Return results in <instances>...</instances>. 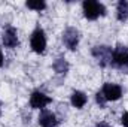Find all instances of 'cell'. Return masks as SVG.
<instances>
[{
	"label": "cell",
	"mask_w": 128,
	"mask_h": 127,
	"mask_svg": "<svg viewBox=\"0 0 128 127\" xmlns=\"http://www.w3.org/2000/svg\"><path fill=\"white\" fill-rule=\"evenodd\" d=\"M110 66L122 73H128V48L125 45H116V48H113Z\"/></svg>",
	"instance_id": "1"
},
{
	"label": "cell",
	"mask_w": 128,
	"mask_h": 127,
	"mask_svg": "<svg viewBox=\"0 0 128 127\" xmlns=\"http://www.w3.org/2000/svg\"><path fill=\"white\" fill-rule=\"evenodd\" d=\"M82 11H84L85 18L90 21H94L98 17L106 15V6L96 0H85L82 3Z\"/></svg>",
	"instance_id": "2"
},
{
	"label": "cell",
	"mask_w": 128,
	"mask_h": 127,
	"mask_svg": "<svg viewBox=\"0 0 128 127\" xmlns=\"http://www.w3.org/2000/svg\"><path fill=\"white\" fill-rule=\"evenodd\" d=\"M112 52H113V49L110 46H107V45H97L91 51L92 57L96 58L97 63L101 67L110 66V63H112Z\"/></svg>",
	"instance_id": "3"
},
{
	"label": "cell",
	"mask_w": 128,
	"mask_h": 127,
	"mask_svg": "<svg viewBox=\"0 0 128 127\" xmlns=\"http://www.w3.org/2000/svg\"><path fill=\"white\" fill-rule=\"evenodd\" d=\"M30 46L36 54H43L46 48V36L40 27H36L30 36Z\"/></svg>",
	"instance_id": "4"
},
{
	"label": "cell",
	"mask_w": 128,
	"mask_h": 127,
	"mask_svg": "<svg viewBox=\"0 0 128 127\" xmlns=\"http://www.w3.org/2000/svg\"><path fill=\"white\" fill-rule=\"evenodd\" d=\"M63 43L70 51H76L79 45V32L74 27H67L63 32Z\"/></svg>",
	"instance_id": "5"
},
{
	"label": "cell",
	"mask_w": 128,
	"mask_h": 127,
	"mask_svg": "<svg viewBox=\"0 0 128 127\" xmlns=\"http://www.w3.org/2000/svg\"><path fill=\"white\" fill-rule=\"evenodd\" d=\"M101 94L106 99V102H115L122 97V87L113 82H106L101 88Z\"/></svg>",
	"instance_id": "6"
},
{
	"label": "cell",
	"mask_w": 128,
	"mask_h": 127,
	"mask_svg": "<svg viewBox=\"0 0 128 127\" xmlns=\"http://www.w3.org/2000/svg\"><path fill=\"white\" fill-rule=\"evenodd\" d=\"M52 102V99L49 97V96H46L45 93H42V91H39V90H36V91H33L32 96H30V106H32L33 109H45V106L46 105H49Z\"/></svg>",
	"instance_id": "7"
},
{
	"label": "cell",
	"mask_w": 128,
	"mask_h": 127,
	"mask_svg": "<svg viewBox=\"0 0 128 127\" xmlns=\"http://www.w3.org/2000/svg\"><path fill=\"white\" fill-rule=\"evenodd\" d=\"M39 124L42 127H58L57 115L48 109H42L39 115Z\"/></svg>",
	"instance_id": "8"
},
{
	"label": "cell",
	"mask_w": 128,
	"mask_h": 127,
	"mask_svg": "<svg viewBox=\"0 0 128 127\" xmlns=\"http://www.w3.org/2000/svg\"><path fill=\"white\" fill-rule=\"evenodd\" d=\"M2 40H3V45L6 48H15V46H18V33H16V30L14 27H8L4 30V33H3Z\"/></svg>",
	"instance_id": "9"
},
{
	"label": "cell",
	"mask_w": 128,
	"mask_h": 127,
	"mask_svg": "<svg viewBox=\"0 0 128 127\" xmlns=\"http://www.w3.org/2000/svg\"><path fill=\"white\" fill-rule=\"evenodd\" d=\"M70 102H72V106H74V108L80 109V108H84V106L86 105V102H88V97H86V94H85L84 91H79V90H76V91H73V93H72Z\"/></svg>",
	"instance_id": "10"
},
{
	"label": "cell",
	"mask_w": 128,
	"mask_h": 127,
	"mask_svg": "<svg viewBox=\"0 0 128 127\" xmlns=\"http://www.w3.org/2000/svg\"><path fill=\"white\" fill-rule=\"evenodd\" d=\"M116 18L119 21H127L128 20V2L127 0H121L116 6Z\"/></svg>",
	"instance_id": "11"
},
{
	"label": "cell",
	"mask_w": 128,
	"mask_h": 127,
	"mask_svg": "<svg viewBox=\"0 0 128 127\" xmlns=\"http://www.w3.org/2000/svg\"><path fill=\"white\" fill-rule=\"evenodd\" d=\"M52 69L57 72V73H60V75H66L67 72H68V63L66 61V58L64 57H58L54 64H52Z\"/></svg>",
	"instance_id": "12"
},
{
	"label": "cell",
	"mask_w": 128,
	"mask_h": 127,
	"mask_svg": "<svg viewBox=\"0 0 128 127\" xmlns=\"http://www.w3.org/2000/svg\"><path fill=\"white\" fill-rule=\"evenodd\" d=\"M26 6L32 11H36V12H42L45 8H46V3L42 2V0H30L26 3Z\"/></svg>",
	"instance_id": "13"
},
{
	"label": "cell",
	"mask_w": 128,
	"mask_h": 127,
	"mask_svg": "<svg viewBox=\"0 0 128 127\" xmlns=\"http://www.w3.org/2000/svg\"><path fill=\"white\" fill-rule=\"evenodd\" d=\"M96 102L100 105V106H101V108H104V106H106V99L103 97L101 91H98V93L96 94Z\"/></svg>",
	"instance_id": "14"
},
{
	"label": "cell",
	"mask_w": 128,
	"mask_h": 127,
	"mask_svg": "<svg viewBox=\"0 0 128 127\" xmlns=\"http://www.w3.org/2000/svg\"><path fill=\"white\" fill-rule=\"evenodd\" d=\"M121 123L124 127H128V112H124L122 117H121Z\"/></svg>",
	"instance_id": "15"
},
{
	"label": "cell",
	"mask_w": 128,
	"mask_h": 127,
	"mask_svg": "<svg viewBox=\"0 0 128 127\" xmlns=\"http://www.w3.org/2000/svg\"><path fill=\"white\" fill-rule=\"evenodd\" d=\"M96 127H110V126H109L107 123H98V124H97Z\"/></svg>",
	"instance_id": "16"
},
{
	"label": "cell",
	"mask_w": 128,
	"mask_h": 127,
	"mask_svg": "<svg viewBox=\"0 0 128 127\" xmlns=\"http://www.w3.org/2000/svg\"><path fill=\"white\" fill-rule=\"evenodd\" d=\"M3 61H4V58H3V54H2V49H0V67L3 66Z\"/></svg>",
	"instance_id": "17"
},
{
	"label": "cell",
	"mask_w": 128,
	"mask_h": 127,
	"mask_svg": "<svg viewBox=\"0 0 128 127\" xmlns=\"http://www.w3.org/2000/svg\"><path fill=\"white\" fill-rule=\"evenodd\" d=\"M0 114H2V108H0Z\"/></svg>",
	"instance_id": "18"
}]
</instances>
